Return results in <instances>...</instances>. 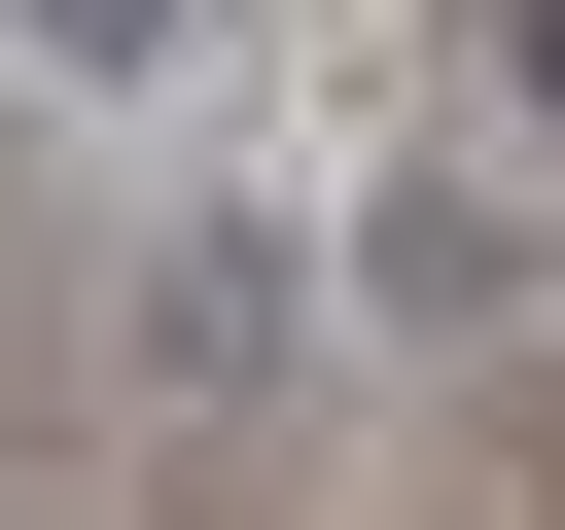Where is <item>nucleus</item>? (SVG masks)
<instances>
[{"mask_svg": "<svg viewBox=\"0 0 565 530\" xmlns=\"http://www.w3.org/2000/svg\"><path fill=\"white\" fill-rule=\"evenodd\" d=\"M494 106H530V141H565V0H494Z\"/></svg>", "mask_w": 565, "mask_h": 530, "instance_id": "obj_2", "label": "nucleus"}, {"mask_svg": "<svg viewBox=\"0 0 565 530\" xmlns=\"http://www.w3.org/2000/svg\"><path fill=\"white\" fill-rule=\"evenodd\" d=\"M0 35H35L71 106H177V71H212V0H0Z\"/></svg>", "mask_w": 565, "mask_h": 530, "instance_id": "obj_1", "label": "nucleus"}]
</instances>
